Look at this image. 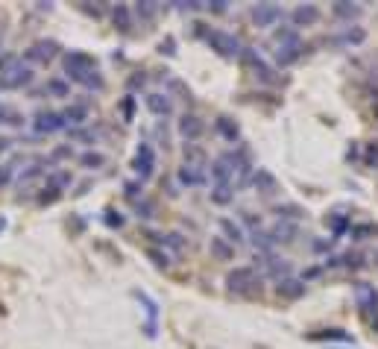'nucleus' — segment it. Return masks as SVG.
<instances>
[{
    "label": "nucleus",
    "instance_id": "b1692460",
    "mask_svg": "<svg viewBox=\"0 0 378 349\" xmlns=\"http://www.w3.org/2000/svg\"><path fill=\"white\" fill-rule=\"evenodd\" d=\"M45 94L47 97H56V100H68L71 97V85L65 76H50V80L45 83Z\"/></svg>",
    "mask_w": 378,
    "mask_h": 349
},
{
    "label": "nucleus",
    "instance_id": "6ab92c4d",
    "mask_svg": "<svg viewBox=\"0 0 378 349\" xmlns=\"http://www.w3.org/2000/svg\"><path fill=\"white\" fill-rule=\"evenodd\" d=\"M364 38H367V32L361 27H343L337 35H331L329 42L334 47H358V45H364Z\"/></svg>",
    "mask_w": 378,
    "mask_h": 349
},
{
    "label": "nucleus",
    "instance_id": "4be33fe9",
    "mask_svg": "<svg viewBox=\"0 0 378 349\" xmlns=\"http://www.w3.org/2000/svg\"><path fill=\"white\" fill-rule=\"evenodd\" d=\"M112 21H114V30H121L124 35H129V32H132V27H135V15H132V9H129V6L117 4V6L112 9Z\"/></svg>",
    "mask_w": 378,
    "mask_h": 349
},
{
    "label": "nucleus",
    "instance_id": "f3484780",
    "mask_svg": "<svg viewBox=\"0 0 378 349\" xmlns=\"http://www.w3.org/2000/svg\"><path fill=\"white\" fill-rule=\"evenodd\" d=\"M217 226H220V238H223V241H229V244H232L235 249L247 244V232H244L241 220H232V218H220V220H217Z\"/></svg>",
    "mask_w": 378,
    "mask_h": 349
},
{
    "label": "nucleus",
    "instance_id": "dca6fc26",
    "mask_svg": "<svg viewBox=\"0 0 378 349\" xmlns=\"http://www.w3.org/2000/svg\"><path fill=\"white\" fill-rule=\"evenodd\" d=\"M144 103H147V109L155 114V118H170L173 114V97L167 91H150L144 97Z\"/></svg>",
    "mask_w": 378,
    "mask_h": 349
},
{
    "label": "nucleus",
    "instance_id": "5701e85b",
    "mask_svg": "<svg viewBox=\"0 0 378 349\" xmlns=\"http://www.w3.org/2000/svg\"><path fill=\"white\" fill-rule=\"evenodd\" d=\"M214 132L220 135V138H226L229 144H235L237 138H241V126H237L232 118H226V114H220V118L214 121Z\"/></svg>",
    "mask_w": 378,
    "mask_h": 349
},
{
    "label": "nucleus",
    "instance_id": "09e8293b",
    "mask_svg": "<svg viewBox=\"0 0 378 349\" xmlns=\"http://www.w3.org/2000/svg\"><path fill=\"white\" fill-rule=\"evenodd\" d=\"M372 329H375V332H378V314H372Z\"/></svg>",
    "mask_w": 378,
    "mask_h": 349
},
{
    "label": "nucleus",
    "instance_id": "2f4dec72",
    "mask_svg": "<svg viewBox=\"0 0 378 349\" xmlns=\"http://www.w3.org/2000/svg\"><path fill=\"white\" fill-rule=\"evenodd\" d=\"M308 338L311 341H337V343H349L352 341V335L343 332V329H323V332H314Z\"/></svg>",
    "mask_w": 378,
    "mask_h": 349
},
{
    "label": "nucleus",
    "instance_id": "f704fd0d",
    "mask_svg": "<svg viewBox=\"0 0 378 349\" xmlns=\"http://www.w3.org/2000/svg\"><path fill=\"white\" fill-rule=\"evenodd\" d=\"M349 235H352V241H370L378 235V223H358L349 229Z\"/></svg>",
    "mask_w": 378,
    "mask_h": 349
},
{
    "label": "nucleus",
    "instance_id": "7c9ffc66",
    "mask_svg": "<svg viewBox=\"0 0 378 349\" xmlns=\"http://www.w3.org/2000/svg\"><path fill=\"white\" fill-rule=\"evenodd\" d=\"M364 264V256L361 253H343V256H331L326 259V267H361Z\"/></svg>",
    "mask_w": 378,
    "mask_h": 349
},
{
    "label": "nucleus",
    "instance_id": "f257e3e1",
    "mask_svg": "<svg viewBox=\"0 0 378 349\" xmlns=\"http://www.w3.org/2000/svg\"><path fill=\"white\" fill-rule=\"evenodd\" d=\"M62 71H65L68 80L79 83L88 91H103L106 88V80H103L100 68H97V59L85 50H65L62 53Z\"/></svg>",
    "mask_w": 378,
    "mask_h": 349
},
{
    "label": "nucleus",
    "instance_id": "4468645a",
    "mask_svg": "<svg viewBox=\"0 0 378 349\" xmlns=\"http://www.w3.org/2000/svg\"><path fill=\"white\" fill-rule=\"evenodd\" d=\"M206 167H208V162H182L176 177L185 188H200V185H206Z\"/></svg>",
    "mask_w": 378,
    "mask_h": 349
},
{
    "label": "nucleus",
    "instance_id": "cd10ccee",
    "mask_svg": "<svg viewBox=\"0 0 378 349\" xmlns=\"http://www.w3.org/2000/svg\"><path fill=\"white\" fill-rule=\"evenodd\" d=\"M62 118H65V124L83 126V124L88 121V103H71V106L62 112Z\"/></svg>",
    "mask_w": 378,
    "mask_h": 349
},
{
    "label": "nucleus",
    "instance_id": "a18cd8bd",
    "mask_svg": "<svg viewBox=\"0 0 378 349\" xmlns=\"http://www.w3.org/2000/svg\"><path fill=\"white\" fill-rule=\"evenodd\" d=\"M12 147V138H6V135H0V156H4V153Z\"/></svg>",
    "mask_w": 378,
    "mask_h": 349
},
{
    "label": "nucleus",
    "instance_id": "423d86ee",
    "mask_svg": "<svg viewBox=\"0 0 378 349\" xmlns=\"http://www.w3.org/2000/svg\"><path fill=\"white\" fill-rule=\"evenodd\" d=\"M226 288L232 294H255L261 290V276L255 273V267H235L226 276Z\"/></svg>",
    "mask_w": 378,
    "mask_h": 349
},
{
    "label": "nucleus",
    "instance_id": "9b49d317",
    "mask_svg": "<svg viewBox=\"0 0 378 349\" xmlns=\"http://www.w3.org/2000/svg\"><path fill=\"white\" fill-rule=\"evenodd\" d=\"M65 118H62V112H53V109H38L33 114V129L38 135H53L59 129H65Z\"/></svg>",
    "mask_w": 378,
    "mask_h": 349
},
{
    "label": "nucleus",
    "instance_id": "a211bd4d",
    "mask_svg": "<svg viewBox=\"0 0 378 349\" xmlns=\"http://www.w3.org/2000/svg\"><path fill=\"white\" fill-rule=\"evenodd\" d=\"M317 21H320V6H314V4H302V6H296L290 12V24L293 30H300V27H314Z\"/></svg>",
    "mask_w": 378,
    "mask_h": 349
},
{
    "label": "nucleus",
    "instance_id": "a19ab883",
    "mask_svg": "<svg viewBox=\"0 0 378 349\" xmlns=\"http://www.w3.org/2000/svg\"><path fill=\"white\" fill-rule=\"evenodd\" d=\"M138 218H153V203H150V200H141V203H138Z\"/></svg>",
    "mask_w": 378,
    "mask_h": 349
},
{
    "label": "nucleus",
    "instance_id": "20e7f679",
    "mask_svg": "<svg viewBox=\"0 0 378 349\" xmlns=\"http://www.w3.org/2000/svg\"><path fill=\"white\" fill-rule=\"evenodd\" d=\"M237 59H241V65L244 68H249L252 71V76L255 80H261V83H267V85H276L278 83V73H276V68L264 59L261 53H258L255 47H244V53L237 56Z\"/></svg>",
    "mask_w": 378,
    "mask_h": 349
},
{
    "label": "nucleus",
    "instance_id": "72a5a7b5",
    "mask_svg": "<svg viewBox=\"0 0 378 349\" xmlns=\"http://www.w3.org/2000/svg\"><path fill=\"white\" fill-rule=\"evenodd\" d=\"M79 165H83L85 170H100L106 165V156L103 153H97V150H85L83 156H79Z\"/></svg>",
    "mask_w": 378,
    "mask_h": 349
},
{
    "label": "nucleus",
    "instance_id": "58836bf2",
    "mask_svg": "<svg viewBox=\"0 0 378 349\" xmlns=\"http://www.w3.org/2000/svg\"><path fill=\"white\" fill-rule=\"evenodd\" d=\"M147 256L153 259V264H155V267H170V256L165 253V249H155V247H150V249H147Z\"/></svg>",
    "mask_w": 378,
    "mask_h": 349
},
{
    "label": "nucleus",
    "instance_id": "c9c22d12",
    "mask_svg": "<svg viewBox=\"0 0 378 349\" xmlns=\"http://www.w3.org/2000/svg\"><path fill=\"white\" fill-rule=\"evenodd\" d=\"M155 12H158V6H155V4H150V0H144V4H138V6L132 9V15H135V18H141L144 24H150V21H153Z\"/></svg>",
    "mask_w": 378,
    "mask_h": 349
},
{
    "label": "nucleus",
    "instance_id": "473e14b6",
    "mask_svg": "<svg viewBox=\"0 0 378 349\" xmlns=\"http://www.w3.org/2000/svg\"><path fill=\"white\" fill-rule=\"evenodd\" d=\"M0 124H6V126H24V114L18 112L15 106L0 103Z\"/></svg>",
    "mask_w": 378,
    "mask_h": 349
},
{
    "label": "nucleus",
    "instance_id": "7ed1b4c3",
    "mask_svg": "<svg viewBox=\"0 0 378 349\" xmlns=\"http://www.w3.org/2000/svg\"><path fill=\"white\" fill-rule=\"evenodd\" d=\"M276 38V62L288 68L293 62H300V56H302V38H300V30H293V27H278L273 32Z\"/></svg>",
    "mask_w": 378,
    "mask_h": 349
},
{
    "label": "nucleus",
    "instance_id": "e433bc0d",
    "mask_svg": "<svg viewBox=\"0 0 378 349\" xmlns=\"http://www.w3.org/2000/svg\"><path fill=\"white\" fill-rule=\"evenodd\" d=\"M18 62H21V56H18V53H12V50H4V53H0V73L12 71Z\"/></svg>",
    "mask_w": 378,
    "mask_h": 349
},
{
    "label": "nucleus",
    "instance_id": "de8ad7c7",
    "mask_svg": "<svg viewBox=\"0 0 378 349\" xmlns=\"http://www.w3.org/2000/svg\"><path fill=\"white\" fill-rule=\"evenodd\" d=\"M0 47H4V21H0Z\"/></svg>",
    "mask_w": 378,
    "mask_h": 349
},
{
    "label": "nucleus",
    "instance_id": "0eeeda50",
    "mask_svg": "<svg viewBox=\"0 0 378 349\" xmlns=\"http://www.w3.org/2000/svg\"><path fill=\"white\" fill-rule=\"evenodd\" d=\"M59 42H53V38H38V42H33L27 50H24V56H27V62L30 65H50L56 56H59Z\"/></svg>",
    "mask_w": 378,
    "mask_h": 349
},
{
    "label": "nucleus",
    "instance_id": "c85d7f7f",
    "mask_svg": "<svg viewBox=\"0 0 378 349\" xmlns=\"http://www.w3.org/2000/svg\"><path fill=\"white\" fill-rule=\"evenodd\" d=\"M326 226L331 229L334 238H341V235H346V232L352 229V220H349V215H341V211H334V215L326 218Z\"/></svg>",
    "mask_w": 378,
    "mask_h": 349
},
{
    "label": "nucleus",
    "instance_id": "8fccbe9b",
    "mask_svg": "<svg viewBox=\"0 0 378 349\" xmlns=\"http://www.w3.org/2000/svg\"><path fill=\"white\" fill-rule=\"evenodd\" d=\"M4 226H6V220H0V229H4Z\"/></svg>",
    "mask_w": 378,
    "mask_h": 349
},
{
    "label": "nucleus",
    "instance_id": "a878e982",
    "mask_svg": "<svg viewBox=\"0 0 378 349\" xmlns=\"http://www.w3.org/2000/svg\"><path fill=\"white\" fill-rule=\"evenodd\" d=\"M208 249H211V256H214L217 261H232V259H235V247H232L229 241H223L220 235H214V238L208 241Z\"/></svg>",
    "mask_w": 378,
    "mask_h": 349
},
{
    "label": "nucleus",
    "instance_id": "c756f323",
    "mask_svg": "<svg viewBox=\"0 0 378 349\" xmlns=\"http://www.w3.org/2000/svg\"><path fill=\"white\" fill-rule=\"evenodd\" d=\"M361 6H355V4H334L331 6V15L334 18H341V21H349V27H352V21H358L361 18Z\"/></svg>",
    "mask_w": 378,
    "mask_h": 349
},
{
    "label": "nucleus",
    "instance_id": "bb28decb",
    "mask_svg": "<svg viewBox=\"0 0 378 349\" xmlns=\"http://www.w3.org/2000/svg\"><path fill=\"white\" fill-rule=\"evenodd\" d=\"M273 215H276L278 220H285V223H296V220H302V218H305V208L293 206V203H285V206H276V208H273Z\"/></svg>",
    "mask_w": 378,
    "mask_h": 349
},
{
    "label": "nucleus",
    "instance_id": "39448f33",
    "mask_svg": "<svg viewBox=\"0 0 378 349\" xmlns=\"http://www.w3.org/2000/svg\"><path fill=\"white\" fill-rule=\"evenodd\" d=\"M206 42H208V47H211L214 53L226 56V59H235V56L244 53L241 38H237L235 32H226V30H208V32H206Z\"/></svg>",
    "mask_w": 378,
    "mask_h": 349
},
{
    "label": "nucleus",
    "instance_id": "f8f14e48",
    "mask_svg": "<svg viewBox=\"0 0 378 349\" xmlns=\"http://www.w3.org/2000/svg\"><path fill=\"white\" fill-rule=\"evenodd\" d=\"M33 68L30 65H24V62H18L12 71H6V73H0V91H18V88H24V85H30L33 83Z\"/></svg>",
    "mask_w": 378,
    "mask_h": 349
},
{
    "label": "nucleus",
    "instance_id": "c03bdc74",
    "mask_svg": "<svg viewBox=\"0 0 378 349\" xmlns=\"http://www.w3.org/2000/svg\"><path fill=\"white\" fill-rule=\"evenodd\" d=\"M138 188H141V182H126V197H138Z\"/></svg>",
    "mask_w": 378,
    "mask_h": 349
},
{
    "label": "nucleus",
    "instance_id": "393cba45",
    "mask_svg": "<svg viewBox=\"0 0 378 349\" xmlns=\"http://www.w3.org/2000/svg\"><path fill=\"white\" fill-rule=\"evenodd\" d=\"M252 182H255V188L264 194V197H270V194H276L278 191V185H276V179H273V173L270 170H264V167H258L255 173H252Z\"/></svg>",
    "mask_w": 378,
    "mask_h": 349
},
{
    "label": "nucleus",
    "instance_id": "79ce46f5",
    "mask_svg": "<svg viewBox=\"0 0 378 349\" xmlns=\"http://www.w3.org/2000/svg\"><path fill=\"white\" fill-rule=\"evenodd\" d=\"M206 9L220 15V12H226V9H229V4H226V0H214V4H206Z\"/></svg>",
    "mask_w": 378,
    "mask_h": 349
},
{
    "label": "nucleus",
    "instance_id": "2eb2a0df",
    "mask_svg": "<svg viewBox=\"0 0 378 349\" xmlns=\"http://www.w3.org/2000/svg\"><path fill=\"white\" fill-rule=\"evenodd\" d=\"M206 132V124H203V118L200 114H194V112H185L182 118H179V135L188 141V144H194L200 135Z\"/></svg>",
    "mask_w": 378,
    "mask_h": 349
},
{
    "label": "nucleus",
    "instance_id": "3c124183",
    "mask_svg": "<svg viewBox=\"0 0 378 349\" xmlns=\"http://www.w3.org/2000/svg\"><path fill=\"white\" fill-rule=\"evenodd\" d=\"M329 349H337V346H329Z\"/></svg>",
    "mask_w": 378,
    "mask_h": 349
},
{
    "label": "nucleus",
    "instance_id": "6e6552de",
    "mask_svg": "<svg viewBox=\"0 0 378 349\" xmlns=\"http://www.w3.org/2000/svg\"><path fill=\"white\" fill-rule=\"evenodd\" d=\"M132 167H135V177H138V182H147V179H153V173H155V150L150 147V141H141V144H138Z\"/></svg>",
    "mask_w": 378,
    "mask_h": 349
},
{
    "label": "nucleus",
    "instance_id": "f03ea898",
    "mask_svg": "<svg viewBox=\"0 0 378 349\" xmlns=\"http://www.w3.org/2000/svg\"><path fill=\"white\" fill-rule=\"evenodd\" d=\"M235 200V156L232 150L211 162V203L226 206Z\"/></svg>",
    "mask_w": 378,
    "mask_h": 349
},
{
    "label": "nucleus",
    "instance_id": "9d476101",
    "mask_svg": "<svg viewBox=\"0 0 378 349\" xmlns=\"http://www.w3.org/2000/svg\"><path fill=\"white\" fill-rule=\"evenodd\" d=\"M249 18H252L255 27L270 30V27H276V24L285 18V9L278 6V4H255V6L249 9Z\"/></svg>",
    "mask_w": 378,
    "mask_h": 349
},
{
    "label": "nucleus",
    "instance_id": "ddd939ff",
    "mask_svg": "<svg viewBox=\"0 0 378 349\" xmlns=\"http://www.w3.org/2000/svg\"><path fill=\"white\" fill-rule=\"evenodd\" d=\"M255 267H261L267 276H273L278 282L290 276V261L288 259H276L273 253H258L255 256Z\"/></svg>",
    "mask_w": 378,
    "mask_h": 349
},
{
    "label": "nucleus",
    "instance_id": "aec40b11",
    "mask_svg": "<svg viewBox=\"0 0 378 349\" xmlns=\"http://www.w3.org/2000/svg\"><path fill=\"white\" fill-rule=\"evenodd\" d=\"M296 232H300V226H296V223H285V220H278L276 226H270V229H267V238H270V244H273V247H278V244H290V241L296 238Z\"/></svg>",
    "mask_w": 378,
    "mask_h": 349
},
{
    "label": "nucleus",
    "instance_id": "ea45409f",
    "mask_svg": "<svg viewBox=\"0 0 378 349\" xmlns=\"http://www.w3.org/2000/svg\"><path fill=\"white\" fill-rule=\"evenodd\" d=\"M71 138H73V141H91V144H94L97 135H94L91 129H76V132H71Z\"/></svg>",
    "mask_w": 378,
    "mask_h": 349
},
{
    "label": "nucleus",
    "instance_id": "4c0bfd02",
    "mask_svg": "<svg viewBox=\"0 0 378 349\" xmlns=\"http://www.w3.org/2000/svg\"><path fill=\"white\" fill-rule=\"evenodd\" d=\"M12 179H15V165L4 162V165H0V191H4L6 185H12Z\"/></svg>",
    "mask_w": 378,
    "mask_h": 349
},
{
    "label": "nucleus",
    "instance_id": "49530a36",
    "mask_svg": "<svg viewBox=\"0 0 378 349\" xmlns=\"http://www.w3.org/2000/svg\"><path fill=\"white\" fill-rule=\"evenodd\" d=\"M53 156H56V159H68V156H71V147H59Z\"/></svg>",
    "mask_w": 378,
    "mask_h": 349
},
{
    "label": "nucleus",
    "instance_id": "412c9836",
    "mask_svg": "<svg viewBox=\"0 0 378 349\" xmlns=\"http://www.w3.org/2000/svg\"><path fill=\"white\" fill-rule=\"evenodd\" d=\"M276 294L282 297V300H300V297H305V282L302 279H282L276 285Z\"/></svg>",
    "mask_w": 378,
    "mask_h": 349
},
{
    "label": "nucleus",
    "instance_id": "1a4fd4ad",
    "mask_svg": "<svg viewBox=\"0 0 378 349\" xmlns=\"http://www.w3.org/2000/svg\"><path fill=\"white\" fill-rule=\"evenodd\" d=\"M352 297H355V305H358V312H364V314H378V288L370 285V282H355L352 285Z\"/></svg>",
    "mask_w": 378,
    "mask_h": 349
},
{
    "label": "nucleus",
    "instance_id": "37998d69",
    "mask_svg": "<svg viewBox=\"0 0 378 349\" xmlns=\"http://www.w3.org/2000/svg\"><path fill=\"white\" fill-rule=\"evenodd\" d=\"M121 109H124V118H126V124H129V121H132V109H135V100H132V97H126Z\"/></svg>",
    "mask_w": 378,
    "mask_h": 349
}]
</instances>
